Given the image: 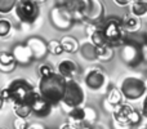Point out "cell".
I'll use <instances>...</instances> for the list:
<instances>
[{
  "instance_id": "cell-1",
  "label": "cell",
  "mask_w": 147,
  "mask_h": 129,
  "mask_svg": "<svg viewBox=\"0 0 147 129\" xmlns=\"http://www.w3.org/2000/svg\"><path fill=\"white\" fill-rule=\"evenodd\" d=\"M67 80L58 72H53L52 75L40 78L39 81V93L52 105L56 106L62 102V97L65 93Z\"/></svg>"
},
{
  "instance_id": "cell-2",
  "label": "cell",
  "mask_w": 147,
  "mask_h": 129,
  "mask_svg": "<svg viewBox=\"0 0 147 129\" xmlns=\"http://www.w3.org/2000/svg\"><path fill=\"white\" fill-rule=\"evenodd\" d=\"M101 28L110 47L117 48V47H121L125 43V36L127 35H125V30L121 25V20L109 18Z\"/></svg>"
},
{
  "instance_id": "cell-3",
  "label": "cell",
  "mask_w": 147,
  "mask_h": 129,
  "mask_svg": "<svg viewBox=\"0 0 147 129\" xmlns=\"http://www.w3.org/2000/svg\"><path fill=\"white\" fill-rule=\"evenodd\" d=\"M8 92H9L10 101L13 103L16 102H27L30 96L34 93V88L31 84L25 79H14L7 85Z\"/></svg>"
},
{
  "instance_id": "cell-4",
  "label": "cell",
  "mask_w": 147,
  "mask_h": 129,
  "mask_svg": "<svg viewBox=\"0 0 147 129\" xmlns=\"http://www.w3.org/2000/svg\"><path fill=\"white\" fill-rule=\"evenodd\" d=\"M84 99H85V96L80 84L75 80H67L63 97H62V103L72 109V107L81 106Z\"/></svg>"
},
{
  "instance_id": "cell-5",
  "label": "cell",
  "mask_w": 147,
  "mask_h": 129,
  "mask_svg": "<svg viewBox=\"0 0 147 129\" xmlns=\"http://www.w3.org/2000/svg\"><path fill=\"white\" fill-rule=\"evenodd\" d=\"M14 10L17 17L25 23H34L40 13L39 4L35 0H18Z\"/></svg>"
},
{
  "instance_id": "cell-6",
  "label": "cell",
  "mask_w": 147,
  "mask_h": 129,
  "mask_svg": "<svg viewBox=\"0 0 147 129\" xmlns=\"http://www.w3.org/2000/svg\"><path fill=\"white\" fill-rule=\"evenodd\" d=\"M120 48H121V51H120L121 59L128 66L134 67V66H138L142 62L143 56H142V48H141L140 44L134 43L132 40H128L125 38V43Z\"/></svg>"
},
{
  "instance_id": "cell-7",
  "label": "cell",
  "mask_w": 147,
  "mask_h": 129,
  "mask_svg": "<svg viewBox=\"0 0 147 129\" xmlns=\"http://www.w3.org/2000/svg\"><path fill=\"white\" fill-rule=\"evenodd\" d=\"M146 84L143 80L138 78H127L121 84V93L123 96L127 99H130V101H136V99H140L141 97L145 94L146 92Z\"/></svg>"
},
{
  "instance_id": "cell-8",
  "label": "cell",
  "mask_w": 147,
  "mask_h": 129,
  "mask_svg": "<svg viewBox=\"0 0 147 129\" xmlns=\"http://www.w3.org/2000/svg\"><path fill=\"white\" fill-rule=\"evenodd\" d=\"M27 103L30 105L31 114H35L38 118H47L52 112V105L39 92L31 94Z\"/></svg>"
},
{
  "instance_id": "cell-9",
  "label": "cell",
  "mask_w": 147,
  "mask_h": 129,
  "mask_svg": "<svg viewBox=\"0 0 147 129\" xmlns=\"http://www.w3.org/2000/svg\"><path fill=\"white\" fill-rule=\"evenodd\" d=\"M133 112V107L128 103H119L114 106V119L119 124H128L130 115Z\"/></svg>"
},
{
  "instance_id": "cell-10",
  "label": "cell",
  "mask_w": 147,
  "mask_h": 129,
  "mask_svg": "<svg viewBox=\"0 0 147 129\" xmlns=\"http://www.w3.org/2000/svg\"><path fill=\"white\" fill-rule=\"evenodd\" d=\"M106 83V78H105L103 72L99 70H93L85 76V84L88 85V88L97 91L101 89Z\"/></svg>"
},
{
  "instance_id": "cell-11",
  "label": "cell",
  "mask_w": 147,
  "mask_h": 129,
  "mask_svg": "<svg viewBox=\"0 0 147 129\" xmlns=\"http://www.w3.org/2000/svg\"><path fill=\"white\" fill-rule=\"evenodd\" d=\"M58 74L66 80H74L78 74V65L71 59H63L58 63Z\"/></svg>"
},
{
  "instance_id": "cell-12",
  "label": "cell",
  "mask_w": 147,
  "mask_h": 129,
  "mask_svg": "<svg viewBox=\"0 0 147 129\" xmlns=\"http://www.w3.org/2000/svg\"><path fill=\"white\" fill-rule=\"evenodd\" d=\"M102 13H103V4H102L101 0H89V8L85 17L96 22V20L101 17Z\"/></svg>"
},
{
  "instance_id": "cell-13",
  "label": "cell",
  "mask_w": 147,
  "mask_h": 129,
  "mask_svg": "<svg viewBox=\"0 0 147 129\" xmlns=\"http://www.w3.org/2000/svg\"><path fill=\"white\" fill-rule=\"evenodd\" d=\"M16 58L14 54L10 52H0V70L1 71H12L16 67Z\"/></svg>"
},
{
  "instance_id": "cell-14",
  "label": "cell",
  "mask_w": 147,
  "mask_h": 129,
  "mask_svg": "<svg viewBox=\"0 0 147 129\" xmlns=\"http://www.w3.org/2000/svg\"><path fill=\"white\" fill-rule=\"evenodd\" d=\"M121 25L124 27L125 31H128L129 34H134L140 30L141 27V22L137 17L134 16H125L121 20Z\"/></svg>"
},
{
  "instance_id": "cell-15",
  "label": "cell",
  "mask_w": 147,
  "mask_h": 129,
  "mask_svg": "<svg viewBox=\"0 0 147 129\" xmlns=\"http://www.w3.org/2000/svg\"><path fill=\"white\" fill-rule=\"evenodd\" d=\"M94 52H96V58L99 61H110L114 57V48L110 45L94 47Z\"/></svg>"
},
{
  "instance_id": "cell-16",
  "label": "cell",
  "mask_w": 147,
  "mask_h": 129,
  "mask_svg": "<svg viewBox=\"0 0 147 129\" xmlns=\"http://www.w3.org/2000/svg\"><path fill=\"white\" fill-rule=\"evenodd\" d=\"M130 9H132V14L134 17L140 18L147 14V1H142V0H133L130 3Z\"/></svg>"
},
{
  "instance_id": "cell-17",
  "label": "cell",
  "mask_w": 147,
  "mask_h": 129,
  "mask_svg": "<svg viewBox=\"0 0 147 129\" xmlns=\"http://www.w3.org/2000/svg\"><path fill=\"white\" fill-rule=\"evenodd\" d=\"M13 105H14V106H13V111H14L17 118L27 119V116H30L31 109L27 102H16V103H13Z\"/></svg>"
},
{
  "instance_id": "cell-18",
  "label": "cell",
  "mask_w": 147,
  "mask_h": 129,
  "mask_svg": "<svg viewBox=\"0 0 147 129\" xmlns=\"http://www.w3.org/2000/svg\"><path fill=\"white\" fill-rule=\"evenodd\" d=\"M90 40H92V44L94 47H103V45H109L107 43L106 38L103 35V31H102L101 27H96L94 31L90 34Z\"/></svg>"
},
{
  "instance_id": "cell-19",
  "label": "cell",
  "mask_w": 147,
  "mask_h": 129,
  "mask_svg": "<svg viewBox=\"0 0 147 129\" xmlns=\"http://www.w3.org/2000/svg\"><path fill=\"white\" fill-rule=\"evenodd\" d=\"M69 116H70V122L76 123V124H81L85 120V109H83L80 106L72 107V109H70Z\"/></svg>"
},
{
  "instance_id": "cell-20",
  "label": "cell",
  "mask_w": 147,
  "mask_h": 129,
  "mask_svg": "<svg viewBox=\"0 0 147 129\" xmlns=\"http://www.w3.org/2000/svg\"><path fill=\"white\" fill-rule=\"evenodd\" d=\"M62 48H63V52H69V53H72L78 49V40H75L71 36H65L61 40Z\"/></svg>"
},
{
  "instance_id": "cell-21",
  "label": "cell",
  "mask_w": 147,
  "mask_h": 129,
  "mask_svg": "<svg viewBox=\"0 0 147 129\" xmlns=\"http://www.w3.org/2000/svg\"><path fill=\"white\" fill-rule=\"evenodd\" d=\"M121 98H123V93L117 88H112L109 92V94H107V102L110 105H112V106H116V105L121 103Z\"/></svg>"
},
{
  "instance_id": "cell-22",
  "label": "cell",
  "mask_w": 147,
  "mask_h": 129,
  "mask_svg": "<svg viewBox=\"0 0 147 129\" xmlns=\"http://www.w3.org/2000/svg\"><path fill=\"white\" fill-rule=\"evenodd\" d=\"M18 0H0V13L7 14L16 8Z\"/></svg>"
},
{
  "instance_id": "cell-23",
  "label": "cell",
  "mask_w": 147,
  "mask_h": 129,
  "mask_svg": "<svg viewBox=\"0 0 147 129\" xmlns=\"http://www.w3.org/2000/svg\"><path fill=\"white\" fill-rule=\"evenodd\" d=\"M48 51L51 52L52 54H54V56H59V54H62V53H63V48H62L61 41H57V40L49 41Z\"/></svg>"
},
{
  "instance_id": "cell-24",
  "label": "cell",
  "mask_w": 147,
  "mask_h": 129,
  "mask_svg": "<svg viewBox=\"0 0 147 129\" xmlns=\"http://www.w3.org/2000/svg\"><path fill=\"white\" fill-rule=\"evenodd\" d=\"M12 31V23L8 20H0V38H7Z\"/></svg>"
},
{
  "instance_id": "cell-25",
  "label": "cell",
  "mask_w": 147,
  "mask_h": 129,
  "mask_svg": "<svg viewBox=\"0 0 147 129\" xmlns=\"http://www.w3.org/2000/svg\"><path fill=\"white\" fill-rule=\"evenodd\" d=\"M141 120H142V114L136 111V110H133L132 115H130L129 120H128V125H130V127H132V125H137L141 123Z\"/></svg>"
},
{
  "instance_id": "cell-26",
  "label": "cell",
  "mask_w": 147,
  "mask_h": 129,
  "mask_svg": "<svg viewBox=\"0 0 147 129\" xmlns=\"http://www.w3.org/2000/svg\"><path fill=\"white\" fill-rule=\"evenodd\" d=\"M54 72L53 67H52L51 65H41L40 67H39V75H40V78H45V76H49L52 75V74Z\"/></svg>"
},
{
  "instance_id": "cell-27",
  "label": "cell",
  "mask_w": 147,
  "mask_h": 129,
  "mask_svg": "<svg viewBox=\"0 0 147 129\" xmlns=\"http://www.w3.org/2000/svg\"><path fill=\"white\" fill-rule=\"evenodd\" d=\"M28 124L26 122V119H22V118H16L14 120V129H27Z\"/></svg>"
},
{
  "instance_id": "cell-28",
  "label": "cell",
  "mask_w": 147,
  "mask_h": 129,
  "mask_svg": "<svg viewBox=\"0 0 147 129\" xmlns=\"http://www.w3.org/2000/svg\"><path fill=\"white\" fill-rule=\"evenodd\" d=\"M83 124H76V123H72V122H70V123H66V124H63L59 129H78L79 127H81Z\"/></svg>"
},
{
  "instance_id": "cell-29",
  "label": "cell",
  "mask_w": 147,
  "mask_h": 129,
  "mask_svg": "<svg viewBox=\"0 0 147 129\" xmlns=\"http://www.w3.org/2000/svg\"><path fill=\"white\" fill-rule=\"evenodd\" d=\"M0 96H1V98L4 99V101H10L9 92H8V88H7V86H5L4 89H1V92H0Z\"/></svg>"
},
{
  "instance_id": "cell-30",
  "label": "cell",
  "mask_w": 147,
  "mask_h": 129,
  "mask_svg": "<svg viewBox=\"0 0 147 129\" xmlns=\"http://www.w3.org/2000/svg\"><path fill=\"white\" fill-rule=\"evenodd\" d=\"M115 4L120 5V7H127V5H129L130 3L133 1V0H114Z\"/></svg>"
},
{
  "instance_id": "cell-31",
  "label": "cell",
  "mask_w": 147,
  "mask_h": 129,
  "mask_svg": "<svg viewBox=\"0 0 147 129\" xmlns=\"http://www.w3.org/2000/svg\"><path fill=\"white\" fill-rule=\"evenodd\" d=\"M142 115L147 118V96L145 97V101H143V105H142Z\"/></svg>"
},
{
  "instance_id": "cell-32",
  "label": "cell",
  "mask_w": 147,
  "mask_h": 129,
  "mask_svg": "<svg viewBox=\"0 0 147 129\" xmlns=\"http://www.w3.org/2000/svg\"><path fill=\"white\" fill-rule=\"evenodd\" d=\"M27 129H45V127L41 124H28Z\"/></svg>"
},
{
  "instance_id": "cell-33",
  "label": "cell",
  "mask_w": 147,
  "mask_h": 129,
  "mask_svg": "<svg viewBox=\"0 0 147 129\" xmlns=\"http://www.w3.org/2000/svg\"><path fill=\"white\" fill-rule=\"evenodd\" d=\"M4 103H5V101L1 98V96H0V110L3 109V106H4Z\"/></svg>"
},
{
  "instance_id": "cell-34",
  "label": "cell",
  "mask_w": 147,
  "mask_h": 129,
  "mask_svg": "<svg viewBox=\"0 0 147 129\" xmlns=\"http://www.w3.org/2000/svg\"><path fill=\"white\" fill-rule=\"evenodd\" d=\"M78 129H90V128H89L88 125H81V127H79Z\"/></svg>"
},
{
  "instance_id": "cell-35",
  "label": "cell",
  "mask_w": 147,
  "mask_h": 129,
  "mask_svg": "<svg viewBox=\"0 0 147 129\" xmlns=\"http://www.w3.org/2000/svg\"><path fill=\"white\" fill-rule=\"evenodd\" d=\"M141 129H147V128H141Z\"/></svg>"
},
{
  "instance_id": "cell-36",
  "label": "cell",
  "mask_w": 147,
  "mask_h": 129,
  "mask_svg": "<svg viewBox=\"0 0 147 129\" xmlns=\"http://www.w3.org/2000/svg\"><path fill=\"white\" fill-rule=\"evenodd\" d=\"M142 1H147V0H142Z\"/></svg>"
},
{
  "instance_id": "cell-37",
  "label": "cell",
  "mask_w": 147,
  "mask_h": 129,
  "mask_svg": "<svg viewBox=\"0 0 147 129\" xmlns=\"http://www.w3.org/2000/svg\"><path fill=\"white\" fill-rule=\"evenodd\" d=\"M0 129H3V128H0Z\"/></svg>"
}]
</instances>
